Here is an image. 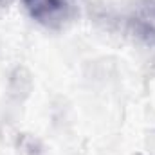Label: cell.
Here are the masks:
<instances>
[{"label": "cell", "mask_w": 155, "mask_h": 155, "mask_svg": "<svg viewBox=\"0 0 155 155\" xmlns=\"http://www.w3.org/2000/svg\"><path fill=\"white\" fill-rule=\"evenodd\" d=\"M29 16L49 29H61L74 16V0H24Z\"/></svg>", "instance_id": "1"}, {"label": "cell", "mask_w": 155, "mask_h": 155, "mask_svg": "<svg viewBox=\"0 0 155 155\" xmlns=\"http://www.w3.org/2000/svg\"><path fill=\"white\" fill-rule=\"evenodd\" d=\"M134 29L137 33V36L155 45V0L148 2L146 5H143L139 9V13L134 16L132 20Z\"/></svg>", "instance_id": "2"}]
</instances>
